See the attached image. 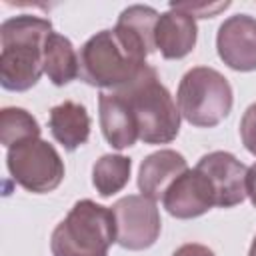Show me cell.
Masks as SVG:
<instances>
[{"label": "cell", "instance_id": "cell-1", "mask_svg": "<svg viewBox=\"0 0 256 256\" xmlns=\"http://www.w3.org/2000/svg\"><path fill=\"white\" fill-rule=\"evenodd\" d=\"M52 22L34 14L12 16L0 26V84L10 92H24L38 84L44 72V44Z\"/></svg>", "mask_w": 256, "mask_h": 256}, {"label": "cell", "instance_id": "cell-2", "mask_svg": "<svg viewBox=\"0 0 256 256\" xmlns=\"http://www.w3.org/2000/svg\"><path fill=\"white\" fill-rule=\"evenodd\" d=\"M148 54L112 30H100L90 36L78 54L80 80L96 88L118 90L130 84L146 66Z\"/></svg>", "mask_w": 256, "mask_h": 256}, {"label": "cell", "instance_id": "cell-3", "mask_svg": "<svg viewBox=\"0 0 256 256\" xmlns=\"http://www.w3.org/2000/svg\"><path fill=\"white\" fill-rule=\"evenodd\" d=\"M114 92L128 102L144 144H168L178 136L180 110L152 66L146 64L130 84Z\"/></svg>", "mask_w": 256, "mask_h": 256}, {"label": "cell", "instance_id": "cell-4", "mask_svg": "<svg viewBox=\"0 0 256 256\" xmlns=\"http://www.w3.org/2000/svg\"><path fill=\"white\" fill-rule=\"evenodd\" d=\"M116 242L112 210L94 200H78L50 238L52 256H108Z\"/></svg>", "mask_w": 256, "mask_h": 256}, {"label": "cell", "instance_id": "cell-5", "mask_svg": "<svg viewBox=\"0 0 256 256\" xmlns=\"http://www.w3.org/2000/svg\"><path fill=\"white\" fill-rule=\"evenodd\" d=\"M180 116L198 128L218 126L232 110V86L210 66L190 68L176 92Z\"/></svg>", "mask_w": 256, "mask_h": 256}, {"label": "cell", "instance_id": "cell-6", "mask_svg": "<svg viewBox=\"0 0 256 256\" xmlns=\"http://www.w3.org/2000/svg\"><path fill=\"white\" fill-rule=\"evenodd\" d=\"M6 166L14 182L34 194L52 192L64 180V162L60 154L42 138H32L8 148Z\"/></svg>", "mask_w": 256, "mask_h": 256}, {"label": "cell", "instance_id": "cell-7", "mask_svg": "<svg viewBox=\"0 0 256 256\" xmlns=\"http://www.w3.org/2000/svg\"><path fill=\"white\" fill-rule=\"evenodd\" d=\"M116 224V244L126 250L150 248L162 230L160 212L154 200L144 194H128L112 204Z\"/></svg>", "mask_w": 256, "mask_h": 256}, {"label": "cell", "instance_id": "cell-8", "mask_svg": "<svg viewBox=\"0 0 256 256\" xmlns=\"http://www.w3.org/2000/svg\"><path fill=\"white\" fill-rule=\"evenodd\" d=\"M194 168L208 178L218 208H232L244 202V198L248 196L246 194L248 168L234 154L224 150L204 154Z\"/></svg>", "mask_w": 256, "mask_h": 256}, {"label": "cell", "instance_id": "cell-9", "mask_svg": "<svg viewBox=\"0 0 256 256\" xmlns=\"http://www.w3.org/2000/svg\"><path fill=\"white\" fill-rule=\"evenodd\" d=\"M216 50L228 68L238 72L256 70V18L250 14L226 18L216 34Z\"/></svg>", "mask_w": 256, "mask_h": 256}, {"label": "cell", "instance_id": "cell-10", "mask_svg": "<svg viewBox=\"0 0 256 256\" xmlns=\"http://www.w3.org/2000/svg\"><path fill=\"white\" fill-rule=\"evenodd\" d=\"M162 204L166 212L178 220L198 218L216 206L208 178L196 168H188L168 186L162 196Z\"/></svg>", "mask_w": 256, "mask_h": 256}, {"label": "cell", "instance_id": "cell-11", "mask_svg": "<svg viewBox=\"0 0 256 256\" xmlns=\"http://www.w3.org/2000/svg\"><path fill=\"white\" fill-rule=\"evenodd\" d=\"M98 118L106 142L116 150L130 148L140 138L128 102L114 90H102L98 94Z\"/></svg>", "mask_w": 256, "mask_h": 256}, {"label": "cell", "instance_id": "cell-12", "mask_svg": "<svg viewBox=\"0 0 256 256\" xmlns=\"http://www.w3.org/2000/svg\"><path fill=\"white\" fill-rule=\"evenodd\" d=\"M196 38L198 28L196 20L190 14L178 8H170L168 12L160 14L154 28V44L166 60L188 56L196 46Z\"/></svg>", "mask_w": 256, "mask_h": 256}, {"label": "cell", "instance_id": "cell-13", "mask_svg": "<svg viewBox=\"0 0 256 256\" xmlns=\"http://www.w3.org/2000/svg\"><path fill=\"white\" fill-rule=\"evenodd\" d=\"M188 170L186 158L170 148L148 154L138 168V188L150 200H162L168 186Z\"/></svg>", "mask_w": 256, "mask_h": 256}, {"label": "cell", "instance_id": "cell-14", "mask_svg": "<svg viewBox=\"0 0 256 256\" xmlns=\"http://www.w3.org/2000/svg\"><path fill=\"white\" fill-rule=\"evenodd\" d=\"M48 128L54 140L64 146V150L74 152L86 144L90 136V116L80 102L64 100L50 108Z\"/></svg>", "mask_w": 256, "mask_h": 256}, {"label": "cell", "instance_id": "cell-15", "mask_svg": "<svg viewBox=\"0 0 256 256\" xmlns=\"http://www.w3.org/2000/svg\"><path fill=\"white\" fill-rule=\"evenodd\" d=\"M44 74L54 86H66L80 74V60L72 42L52 32L44 44Z\"/></svg>", "mask_w": 256, "mask_h": 256}, {"label": "cell", "instance_id": "cell-16", "mask_svg": "<svg viewBox=\"0 0 256 256\" xmlns=\"http://www.w3.org/2000/svg\"><path fill=\"white\" fill-rule=\"evenodd\" d=\"M158 18H160V14L152 6L132 4L120 12L114 30L118 34H122L126 40H130L132 44H136L138 48H142L150 56L156 50L154 28H156Z\"/></svg>", "mask_w": 256, "mask_h": 256}, {"label": "cell", "instance_id": "cell-17", "mask_svg": "<svg viewBox=\"0 0 256 256\" xmlns=\"http://www.w3.org/2000/svg\"><path fill=\"white\" fill-rule=\"evenodd\" d=\"M132 160L122 154H104L92 168V184L102 198L120 192L130 180Z\"/></svg>", "mask_w": 256, "mask_h": 256}, {"label": "cell", "instance_id": "cell-18", "mask_svg": "<svg viewBox=\"0 0 256 256\" xmlns=\"http://www.w3.org/2000/svg\"><path fill=\"white\" fill-rule=\"evenodd\" d=\"M32 138H40V124L28 110L16 106L0 110V142L6 148Z\"/></svg>", "mask_w": 256, "mask_h": 256}, {"label": "cell", "instance_id": "cell-19", "mask_svg": "<svg viewBox=\"0 0 256 256\" xmlns=\"http://www.w3.org/2000/svg\"><path fill=\"white\" fill-rule=\"evenodd\" d=\"M230 6V2H170V8H178L186 14L196 18H214L216 14L224 12Z\"/></svg>", "mask_w": 256, "mask_h": 256}, {"label": "cell", "instance_id": "cell-20", "mask_svg": "<svg viewBox=\"0 0 256 256\" xmlns=\"http://www.w3.org/2000/svg\"><path fill=\"white\" fill-rule=\"evenodd\" d=\"M240 138L244 148L256 156V102L246 108L240 120Z\"/></svg>", "mask_w": 256, "mask_h": 256}, {"label": "cell", "instance_id": "cell-21", "mask_svg": "<svg viewBox=\"0 0 256 256\" xmlns=\"http://www.w3.org/2000/svg\"><path fill=\"white\" fill-rule=\"evenodd\" d=\"M172 256H216V254L204 244L188 242V244H182L180 248H176Z\"/></svg>", "mask_w": 256, "mask_h": 256}, {"label": "cell", "instance_id": "cell-22", "mask_svg": "<svg viewBox=\"0 0 256 256\" xmlns=\"http://www.w3.org/2000/svg\"><path fill=\"white\" fill-rule=\"evenodd\" d=\"M246 194L250 196L254 208H256V164H252L248 168V176H246Z\"/></svg>", "mask_w": 256, "mask_h": 256}, {"label": "cell", "instance_id": "cell-23", "mask_svg": "<svg viewBox=\"0 0 256 256\" xmlns=\"http://www.w3.org/2000/svg\"><path fill=\"white\" fill-rule=\"evenodd\" d=\"M248 256H256V236H254V240H252V244H250V250H248Z\"/></svg>", "mask_w": 256, "mask_h": 256}]
</instances>
